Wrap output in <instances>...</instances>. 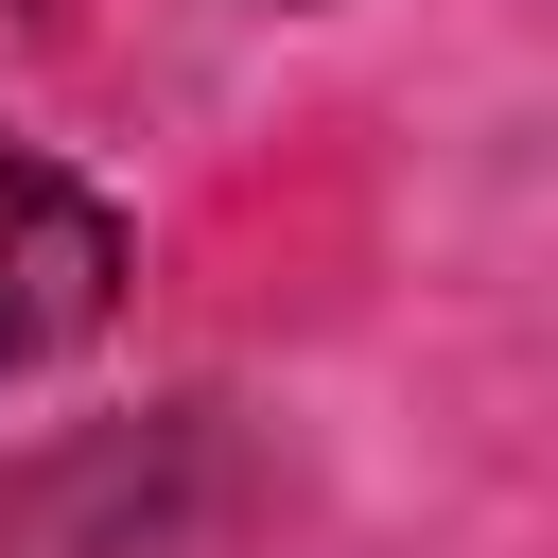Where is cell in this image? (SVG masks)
<instances>
[{"label": "cell", "instance_id": "cell-1", "mask_svg": "<svg viewBox=\"0 0 558 558\" xmlns=\"http://www.w3.org/2000/svg\"><path fill=\"white\" fill-rule=\"evenodd\" d=\"M244 541V453L209 436V401L70 436L0 488V558H227Z\"/></svg>", "mask_w": 558, "mask_h": 558}, {"label": "cell", "instance_id": "cell-2", "mask_svg": "<svg viewBox=\"0 0 558 558\" xmlns=\"http://www.w3.org/2000/svg\"><path fill=\"white\" fill-rule=\"evenodd\" d=\"M105 314H122V209L87 174H52V157L0 140V384L70 366Z\"/></svg>", "mask_w": 558, "mask_h": 558}]
</instances>
